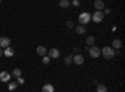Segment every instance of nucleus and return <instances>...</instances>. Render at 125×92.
<instances>
[{
  "label": "nucleus",
  "instance_id": "f8f14e48",
  "mask_svg": "<svg viewBox=\"0 0 125 92\" xmlns=\"http://www.w3.org/2000/svg\"><path fill=\"white\" fill-rule=\"evenodd\" d=\"M43 92H54V86L50 85V84H46L43 86Z\"/></svg>",
  "mask_w": 125,
  "mask_h": 92
},
{
  "label": "nucleus",
  "instance_id": "4be33fe9",
  "mask_svg": "<svg viewBox=\"0 0 125 92\" xmlns=\"http://www.w3.org/2000/svg\"><path fill=\"white\" fill-rule=\"evenodd\" d=\"M50 62V57L49 56H43V64L44 65H48Z\"/></svg>",
  "mask_w": 125,
  "mask_h": 92
},
{
  "label": "nucleus",
  "instance_id": "bb28decb",
  "mask_svg": "<svg viewBox=\"0 0 125 92\" xmlns=\"http://www.w3.org/2000/svg\"><path fill=\"white\" fill-rule=\"evenodd\" d=\"M69 1H70V0H69Z\"/></svg>",
  "mask_w": 125,
  "mask_h": 92
},
{
  "label": "nucleus",
  "instance_id": "412c9836",
  "mask_svg": "<svg viewBox=\"0 0 125 92\" xmlns=\"http://www.w3.org/2000/svg\"><path fill=\"white\" fill-rule=\"evenodd\" d=\"M66 26H68L69 29H73V27L75 26V25H74V21H73V20H68V21H66Z\"/></svg>",
  "mask_w": 125,
  "mask_h": 92
},
{
  "label": "nucleus",
  "instance_id": "1a4fd4ad",
  "mask_svg": "<svg viewBox=\"0 0 125 92\" xmlns=\"http://www.w3.org/2000/svg\"><path fill=\"white\" fill-rule=\"evenodd\" d=\"M104 6H105V4H104L103 0H95V3H94V8L96 9V11H100V10H103Z\"/></svg>",
  "mask_w": 125,
  "mask_h": 92
},
{
  "label": "nucleus",
  "instance_id": "0eeeda50",
  "mask_svg": "<svg viewBox=\"0 0 125 92\" xmlns=\"http://www.w3.org/2000/svg\"><path fill=\"white\" fill-rule=\"evenodd\" d=\"M8 46H10V39L1 36V37H0V47H4L5 49Z\"/></svg>",
  "mask_w": 125,
  "mask_h": 92
},
{
  "label": "nucleus",
  "instance_id": "f03ea898",
  "mask_svg": "<svg viewBox=\"0 0 125 92\" xmlns=\"http://www.w3.org/2000/svg\"><path fill=\"white\" fill-rule=\"evenodd\" d=\"M90 19H91V15L89 13H81L79 15V23L80 25H85L90 21Z\"/></svg>",
  "mask_w": 125,
  "mask_h": 92
},
{
  "label": "nucleus",
  "instance_id": "9d476101",
  "mask_svg": "<svg viewBox=\"0 0 125 92\" xmlns=\"http://www.w3.org/2000/svg\"><path fill=\"white\" fill-rule=\"evenodd\" d=\"M36 52H38L39 56H45V55H46V49H45V46H38V47H36Z\"/></svg>",
  "mask_w": 125,
  "mask_h": 92
},
{
  "label": "nucleus",
  "instance_id": "b1692460",
  "mask_svg": "<svg viewBox=\"0 0 125 92\" xmlns=\"http://www.w3.org/2000/svg\"><path fill=\"white\" fill-rule=\"evenodd\" d=\"M73 5H74V6H79L80 1H79V0H73Z\"/></svg>",
  "mask_w": 125,
  "mask_h": 92
},
{
  "label": "nucleus",
  "instance_id": "a878e982",
  "mask_svg": "<svg viewBox=\"0 0 125 92\" xmlns=\"http://www.w3.org/2000/svg\"><path fill=\"white\" fill-rule=\"evenodd\" d=\"M0 56H1V50H0Z\"/></svg>",
  "mask_w": 125,
  "mask_h": 92
},
{
  "label": "nucleus",
  "instance_id": "2eb2a0df",
  "mask_svg": "<svg viewBox=\"0 0 125 92\" xmlns=\"http://www.w3.org/2000/svg\"><path fill=\"white\" fill-rule=\"evenodd\" d=\"M94 42H95V37H94V36H88V39H86V45H88V46H94Z\"/></svg>",
  "mask_w": 125,
  "mask_h": 92
},
{
  "label": "nucleus",
  "instance_id": "6e6552de",
  "mask_svg": "<svg viewBox=\"0 0 125 92\" xmlns=\"http://www.w3.org/2000/svg\"><path fill=\"white\" fill-rule=\"evenodd\" d=\"M60 56V51L58 49H50L49 51V57H53V59H59Z\"/></svg>",
  "mask_w": 125,
  "mask_h": 92
},
{
  "label": "nucleus",
  "instance_id": "423d86ee",
  "mask_svg": "<svg viewBox=\"0 0 125 92\" xmlns=\"http://www.w3.org/2000/svg\"><path fill=\"white\" fill-rule=\"evenodd\" d=\"M9 80H10V74L8 71H1L0 72V81L1 82H8Z\"/></svg>",
  "mask_w": 125,
  "mask_h": 92
},
{
  "label": "nucleus",
  "instance_id": "4468645a",
  "mask_svg": "<svg viewBox=\"0 0 125 92\" xmlns=\"http://www.w3.org/2000/svg\"><path fill=\"white\" fill-rule=\"evenodd\" d=\"M59 6L60 8H68V6H70V1L69 0H60V3H59Z\"/></svg>",
  "mask_w": 125,
  "mask_h": 92
},
{
  "label": "nucleus",
  "instance_id": "9b49d317",
  "mask_svg": "<svg viewBox=\"0 0 125 92\" xmlns=\"http://www.w3.org/2000/svg\"><path fill=\"white\" fill-rule=\"evenodd\" d=\"M4 54H5V56H6V57H13V56H14V50H13L11 47H10V46H8V47H5Z\"/></svg>",
  "mask_w": 125,
  "mask_h": 92
},
{
  "label": "nucleus",
  "instance_id": "6ab92c4d",
  "mask_svg": "<svg viewBox=\"0 0 125 92\" xmlns=\"http://www.w3.org/2000/svg\"><path fill=\"white\" fill-rule=\"evenodd\" d=\"M16 87H18L16 82H10L9 84V91H14V90H16Z\"/></svg>",
  "mask_w": 125,
  "mask_h": 92
},
{
  "label": "nucleus",
  "instance_id": "5701e85b",
  "mask_svg": "<svg viewBox=\"0 0 125 92\" xmlns=\"http://www.w3.org/2000/svg\"><path fill=\"white\" fill-rule=\"evenodd\" d=\"M24 82H25V80H24L21 76H20V77H18V82H16L18 85H23Z\"/></svg>",
  "mask_w": 125,
  "mask_h": 92
},
{
  "label": "nucleus",
  "instance_id": "393cba45",
  "mask_svg": "<svg viewBox=\"0 0 125 92\" xmlns=\"http://www.w3.org/2000/svg\"><path fill=\"white\" fill-rule=\"evenodd\" d=\"M110 13V9H105V14H109Z\"/></svg>",
  "mask_w": 125,
  "mask_h": 92
},
{
  "label": "nucleus",
  "instance_id": "f3484780",
  "mask_svg": "<svg viewBox=\"0 0 125 92\" xmlns=\"http://www.w3.org/2000/svg\"><path fill=\"white\" fill-rule=\"evenodd\" d=\"M13 76H15L16 78L21 76V70H19V68H14L13 70Z\"/></svg>",
  "mask_w": 125,
  "mask_h": 92
},
{
  "label": "nucleus",
  "instance_id": "ddd939ff",
  "mask_svg": "<svg viewBox=\"0 0 125 92\" xmlns=\"http://www.w3.org/2000/svg\"><path fill=\"white\" fill-rule=\"evenodd\" d=\"M75 31H76L78 34L83 35V34H85V33H86V29H85V26L79 25V26H76V27H75Z\"/></svg>",
  "mask_w": 125,
  "mask_h": 92
},
{
  "label": "nucleus",
  "instance_id": "dca6fc26",
  "mask_svg": "<svg viewBox=\"0 0 125 92\" xmlns=\"http://www.w3.org/2000/svg\"><path fill=\"white\" fill-rule=\"evenodd\" d=\"M113 46L115 47V49H120V47L123 46V42L120 41V40L116 39V40H114V41H113Z\"/></svg>",
  "mask_w": 125,
  "mask_h": 92
},
{
  "label": "nucleus",
  "instance_id": "20e7f679",
  "mask_svg": "<svg viewBox=\"0 0 125 92\" xmlns=\"http://www.w3.org/2000/svg\"><path fill=\"white\" fill-rule=\"evenodd\" d=\"M89 55L93 57V59H96L100 56V49L98 46H91L89 49Z\"/></svg>",
  "mask_w": 125,
  "mask_h": 92
},
{
  "label": "nucleus",
  "instance_id": "a211bd4d",
  "mask_svg": "<svg viewBox=\"0 0 125 92\" xmlns=\"http://www.w3.org/2000/svg\"><path fill=\"white\" fill-rule=\"evenodd\" d=\"M96 91L98 92H106V86H104V85H98L96 86Z\"/></svg>",
  "mask_w": 125,
  "mask_h": 92
},
{
  "label": "nucleus",
  "instance_id": "aec40b11",
  "mask_svg": "<svg viewBox=\"0 0 125 92\" xmlns=\"http://www.w3.org/2000/svg\"><path fill=\"white\" fill-rule=\"evenodd\" d=\"M64 61H65V64H66V65H70V64L73 62V55H68V56L65 57Z\"/></svg>",
  "mask_w": 125,
  "mask_h": 92
},
{
  "label": "nucleus",
  "instance_id": "7ed1b4c3",
  "mask_svg": "<svg viewBox=\"0 0 125 92\" xmlns=\"http://www.w3.org/2000/svg\"><path fill=\"white\" fill-rule=\"evenodd\" d=\"M91 20L94 23H101L104 20V13L101 11H95L93 15H91Z\"/></svg>",
  "mask_w": 125,
  "mask_h": 92
},
{
  "label": "nucleus",
  "instance_id": "39448f33",
  "mask_svg": "<svg viewBox=\"0 0 125 92\" xmlns=\"http://www.w3.org/2000/svg\"><path fill=\"white\" fill-rule=\"evenodd\" d=\"M73 62L76 65H83L84 64V56L83 55H73Z\"/></svg>",
  "mask_w": 125,
  "mask_h": 92
},
{
  "label": "nucleus",
  "instance_id": "f257e3e1",
  "mask_svg": "<svg viewBox=\"0 0 125 92\" xmlns=\"http://www.w3.org/2000/svg\"><path fill=\"white\" fill-rule=\"evenodd\" d=\"M100 54H103V56L105 59L110 60L115 56V51H114V49H111L109 46H105V47H103V50H100Z\"/></svg>",
  "mask_w": 125,
  "mask_h": 92
}]
</instances>
